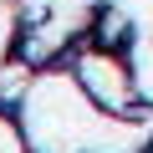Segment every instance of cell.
<instances>
[{
	"label": "cell",
	"instance_id": "6da1fadb",
	"mask_svg": "<svg viewBox=\"0 0 153 153\" xmlns=\"http://www.w3.org/2000/svg\"><path fill=\"white\" fill-rule=\"evenodd\" d=\"M0 153H26V148H21V133H16L5 117H0Z\"/></svg>",
	"mask_w": 153,
	"mask_h": 153
}]
</instances>
